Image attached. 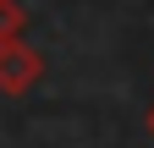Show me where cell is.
Segmentation results:
<instances>
[{
    "label": "cell",
    "instance_id": "obj_1",
    "mask_svg": "<svg viewBox=\"0 0 154 148\" xmlns=\"http://www.w3.org/2000/svg\"><path fill=\"white\" fill-rule=\"evenodd\" d=\"M38 77H44V55H38L28 39L0 44V99H22V93H33Z\"/></svg>",
    "mask_w": 154,
    "mask_h": 148
},
{
    "label": "cell",
    "instance_id": "obj_2",
    "mask_svg": "<svg viewBox=\"0 0 154 148\" xmlns=\"http://www.w3.org/2000/svg\"><path fill=\"white\" fill-rule=\"evenodd\" d=\"M22 28H28V6L22 0H0V44L22 39Z\"/></svg>",
    "mask_w": 154,
    "mask_h": 148
},
{
    "label": "cell",
    "instance_id": "obj_3",
    "mask_svg": "<svg viewBox=\"0 0 154 148\" xmlns=\"http://www.w3.org/2000/svg\"><path fill=\"white\" fill-rule=\"evenodd\" d=\"M143 126H149V137H154V104H149V115H143Z\"/></svg>",
    "mask_w": 154,
    "mask_h": 148
}]
</instances>
